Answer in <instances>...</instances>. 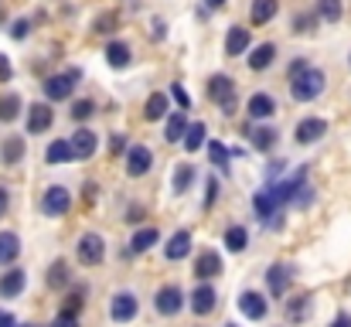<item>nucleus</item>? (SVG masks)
<instances>
[{
    "label": "nucleus",
    "mask_w": 351,
    "mask_h": 327,
    "mask_svg": "<svg viewBox=\"0 0 351 327\" xmlns=\"http://www.w3.org/2000/svg\"><path fill=\"white\" fill-rule=\"evenodd\" d=\"M321 93H324V72H317V69H311V65L290 79V96H293L297 103H311V99H317Z\"/></svg>",
    "instance_id": "f257e3e1"
},
{
    "label": "nucleus",
    "mask_w": 351,
    "mask_h": 327,
    "mask_svg": "<svg viewBox=\"0 0 351 327\" xmlns=\"http://www.w3.org/2000/svg\"><path fill=\"white\" fill-rule=\"evenodd\" d=\"M208 96L222 106V112H235V82L229 75H212L208 82Z\"/></svg>",
    "instance_id": "f03ea898"
},
{
    "label": "nucleus",
    "mask_w": 351,
    "mask_h": 327,
    "mask_svg": "<svg viewBox=\"0 0 351 327\" xmlns=\"http://www.w3.org/2000/svg\"><path fill=\"white\" fill-rule=\"evenodd\" d=\"M273 112H276V103H273L269 96L259 93V96L249 99V116H252V119H266V116H273Z\"/></svg>",
    "instance_id": "aec40b11"
},
{
    "label": "nucleus",
    "mask_w": 351,
    "mask_h": 327,
    "mask_svg": "<svg viewBox=\"0 0 351 327\" xmlns=\"http://www.w3.org/2000/svg\"><path fill=\"white\" fill-rule=\"evenodd\" d=\"M21 154H24V140H21V136H10V140L3 143V150H0L3 164H17V160H21Z\"/></svg>",
    "instance_id": "cd10ccee"
},
{
    "label": "nucleus",
    "mask_w": 351,
    "mask_h": 327,
    "mask_svg": "<svg viewBox=\"0 0 351 327\" xmlns=\"http://www.w3.org/2000/svg\"><path fill=\"white\" fill-rule=\"evenodd\" d=\"M266 280H269V293H273V297H283L287 287H290V269H287V266H269Z\"/></svg>",
    "instance_id": "4468645a"
},
{
    "label": "nucleus",
    "mask_w": 351,
    "mask_h": 327,
    "mask_svg": "<svg viewBox=\"0 0 351 327\" xmlns=\"http://www.w3.org/2000/svg\"><path fill=\"white\" fill-rule=\"evenodd\" d=\"M226 327H235V324H226Z\"/></svg>",
    "instance_id": "4d7b16f0"
},
{
    "label": "nucleus",
    "mask_w": 351,
    "mask_h": 327,
    "mask_svg": "<svg viewBox=\"0 0 351 327\" xmlns=\"http://www.w3.org/2000/svg\"><path fill=\"white\" fill-rule=\"evenodd\" d=\"M24 290V269H10V273H3L0 276V297H17Z\"/></svg>",
    "instance_id": "2eb2a0df"
},
{
    "label": "nucleus",
    "mask_w": 351,
    "mask_h": 327,
    "mask_svg": "<svg viewBox=\"0 0 351 327\" xmlns=\"http://www.w3.org/2000/svg\"><path fill=\"white\" fill-rule=\"evenodd\" d=\"M184 133H188V123H184V112H174V116L167 119V130H164V140H167V143H178V140H184Z\"/></svg>",
    "instance_id": "412c9836"
},
{
    "label": "nucleus",
    "mask_w": 351,
    "mask_h": 327,
    "mask_svg": "<svg viewBox=\"0 0 351 327\" xmlns=\"http://www.w3.org/2000/svg\"><path fill=\"white\" fill-rule=\"evenodd\" d=\"M181 143H184V150H188V154H195V150L205 143V123H191Z\"/></svg>",
    "instance_id": "a878e982"
},
{
    "label": "nucleus",
    "mask_w": 351,
    "mask_h": 327,
    "mask_svg": "<svg viewBox=\"0 0 351 327\" xmlns=\"http://www.w3.org/2000/svg\"><path fill=\"white\" fill-rule=\"evenodd\" d=\"M252 24H266V21H273V14H276V0H252Z\"/></svg>",
    "instance_id": "b1692460"
},
{
    "label": "nucleus",
    "mask_w": 351,
    "mask_h": 327,
    "mask_svg": "<svg viewBox=\"0 0 351 327\" xmlns=\"http://www.w3.org/2000/svg\"><path fill=\"white\" fill-rule=\"evenodd\" d=\"M164 112H167V96H164V93H154V96L147 99V106H143V116H147V119H160Z\"/></svg>",
    "instance_id": "bb28decb"
},
{
    "label": "nucleus",
    "mask_w": 351,
    "mask_h": 327,
    "mask_svg": "<svg viewBox=\"0 0 351 327\" xmlns=\"http://www.w3.org/2000/svg\"><path fill=\"white\" fill-rule=\"evenodd\" d=\"M93 103H89V99H79V103H75V106H72V116H75V119H89V116H93Z\"/></svg>",
    "instance_id": "58836bf2"
},
{
    "label": "nucleus",
    "mask_w": 351,
    "mask_h": 327,
    "mask_svg": "<svg viewBox=\"0 0 351 327\" xmlns=\"http://www.w3.org/2000/svg\"><path fill=\"white\" fill-rule=\"evenodd\" d=\"M140 215H143V212H140V208L133 205V208H130V218H126V221H140Z\"/></svg>",
    "instance_id": "5fc2aeb1"
},
{
    "label": "nucleus",
    "mask_w": 351,
    "mask_h": 327,
    "mask_svg": "<svg viewBox=\"0 0 351 327\" xmlns=\"http://www.w3.org/2000/svg\"><path fill=\"white\" fill-rule=\"evenodd\" d=\"M331 327H351V317H348V314H341V317H338Z\"/></svg>",
    "instance_id": "864d4df0"
},
{
    "label": "nucleus",
    "mask_w": 351,
    "mask_h": 327,
    "mask_svg": "<svg viewBox=\"0 0 351 327\" xmlns=\"http://www.w3.org/2000/svg\"><path fill=\"white\" fill-rule=\"evenodd\" d=\"M103 256H106V245H103V239L96 232H89V235L79 239V263L82 266H99Z\"/></svg>",
    "instance_id": "7ed1b4c3"
},
{
    "label": "nucleus",
    "mask_w": 351,
    "mask_h": 327,
    "mask_svg": "<svg viewBox=\"0 0 351 327\" xmlns=\"http://www.w3.org/2000/svg\"><path fill=\"white\" fill-rule=\"evenodd\" d=\"M72 147H75V157H93L96 154V133L93 130H79L72 136Z\"/></svg>",
    "instance_id": "a211bd4d"
},
{
    "label": "nucleus",
    "mask_w": 351,
    "mask_h": 327,
    "mask_svg": "<svg viewBox=\"0 0 351 327\" xmlns=\"http://www.w3.org/2000/svg\"><path fill=\"white\" fill-rule=\"evenodd\" d=\"M239 311H242L245 317H252V321H259V317H266V300H263L259 293H252V290H245V293L239 297Z\"/></svg>",
    "instance_id": "ddd939ff"
},
{
    "label": "nucleus",
    "mask_w": 351,
    "mask_h": 327,
    "mask_svg": "<svg viewBox=\"0 0 351 327\" xmlns=\"http://www.w3.org/2000/svg\"><path fill=\"white\" fill-rule=\"evenodd\" d=\"M191 178H195V171H191L188 164H181V167H178V174H174V191H178V195H184V191L191 188Z\"/></svg>",
    "instance_id": "e433bc0d"
},
{
    "label": "nucleus",
    "mask_w": 351,
    "mask_h": 327,
    "mask_svg": "<svg viewBox=\"0 0 351 327\" xmlns=\"http://www.w3.org/2000/svg\"><path fill=\"white\" fill-rule=\"evenodd\" d=\"M65 283H69V266H65L62 259H55V263H51V269H48V287H55V290H58V287H65Z\"/></svg>",
    "instance_id": "c756f323"
},
{
    "label": "nucleus",
    "mask_w": 351,
    "mask_h": 327,
    "mask_svg": "<svg viewBox=\"0 0 351 327\" xmlns=\"http://www.w3.org/2000/svg\"><path fill=\"white\" fill-rule=\"evenodd\" d=\"M27 327H34V324H27Z\"/></svg>",
    "instance_id": "13d9d810"
},
{
    "label": "nucleus",
    "mask_w": 351,
    "mask_h": 327,
    "mask_svg": "<svg viewBox=\"0 0 351 327\" xmlns=\"http://www.w3.org/2000/svg\"><path fill=\"white\" fill-rule=\"evenodd\" d=\"M324 133H328V123H324V119H317V116H311V119H300V123H297V143H317Z\"/></svg>",
    "instance_id": "0eeeda50"
},
{
    "label": "nucleus",
    "mask_w": 351,
    "mask_h": 327,
    "mask_svg": "<svg viewBox=\"0 0 351 327\" xmlns=\"http://www.w3.org/2000/svg\"><path fill=\"white\" fill-rule=\"evenodd\" d=\"M205 3H208V7H212V10H219V7H222V3H226V0H205Z\"/></svg>",
    "instance_id": "6e6d98bb"
},
{
    "label": "nucleus",
    "mask_w": 351,
    "mask_h": 327,
    "mask_svg": "<svg viewBox=\"0 0 351 327\" xmlns=\"http://www.w3.org/2000/svg\"><path fill=\"white\" fill-rule=\"evenodd\" d=\"M171 93H174V99L181 103V109H188V96H184V89H181V86H171Z\"/></svg>",
    "instance_id": "de8ad7c7"
},
{
    "label": "nucleus",
    "mask_w": 351,
    "mask_h": 327,
    "mask_svg": "<svg viewBox=\"0 0 351 327\" xmlns=\"http://www.w3.org/2000/svg\"><path fill=\"white\" fill-rule=\"evenodd\" d=\"M273 143H276V133H273L269 126L252 130V147H256V150H273Z\"/></svg>",
    "instance_id": "c85d7f7f"
},
{
    "label": "nucleus",
    "mask_w": 351,
    "mask_h": 327,
    "mask_svg": "<svg viewBox=\"0 0 351 327\" xmlns=\"http://www.w3.org/2000/svg\"><path fill=\"white\" fill-rule=\"evenodd\" d=\"M48 164H65V160H72L75 157V147L72 143H65V140H55L51 147H48Z\"/></svg>",
    "instance_id": "4be33fe9"
},
{
    "label": "nucleus",
    "mask_w": 351,
    "mask_h": 327,
    "mask_svg": "<svg viewBox=\"0 0 351 327\" xmlns=\"http://www.w3.org/2000/svg\"><path fill=\"white\" fill-rule=\"evenodd\" d=\"M273 58H276V48H273V45H259V48H252V55H249V69H252V72H263V69L273 65Z\"/></svg>",
    "instance_id": "f3484780"
},
{
    "label": "nucleus",
    "mask_w": 351,
    "mask_h": 327,
    "mask_svg": "<svg viewBox=\"0 0 351 327\" xmlns=\"http://www.w3.org/2000/svg\"><path fill=\"white\" fill-rule=\"evenodd\" d=\"M10 75H14V69H10V62L0 55V82H10Z\"/></svg>",
    "instance_id": "c03bdc74"
},
{
    "label": "nucleus",
    "mask_w": 351,
    "mask_h": 327,
    "mask_svg": "<svg viewBox=\"0 0 351 327\" xmlns=\"http://www.w3.org/2000/svg\"><path fill=\"white\" fill-rule=\"evenodd\" d=\"M164 252H167V259H184V256L191 252V235H188V232H178V235L167 242Z\"/></svg>",
    "instance_id": "6ab92c4d"
},
{
    "label": "nucleus",
    "mask_w": 351,
    "mask_h": 327,
    "mask_svg": "<svg viewBox=\"0 0 351 327\" xmlns=\"http://www.w3.org/2000/svg\"><path fill=\"white\" fill-rule=\"evenodd\" d=\"M82 198L93 205V202H96V184H86V195H82Z\"/></svg>",
    "instance_id": "8fccbe9b"
},
{
    "label": "nucleus",
    "mask_w": 351,
    "mask_h": 327,
    "mask_svg": "<svg viewBox=\"0 0 351 327\" xmlns=\"http://www.w3.org/2000/svg\"><path fill=\"white\" fill-rule=\"evenodd\" d=\"M222 273V259H219V252H202L198 256V263H195V276H202V280H212V276H219Z\"/></svg>",
    "instance_id": "f8f14e48"
},
{
    "label": "nucleus",
    "mask_w": 351,
    "mask_h": 327,
    "mask_svg": "<svg viewBox=\"0 0 351 327\" xmlns=\"http://www.w3.org/2000/svg\"><path fill=\"white\" fill-rule=\"evenodd\" d=\"M106 62H110L113 69H126V65H130V48H126L123 41H113V45L106 48Z\"/></svg>",
    "instance_id": "393cba45"
},
{
    "label": "nucleus",
    "mask_w": 351,
    "mask_h": 327,
    "mask_svg": "<svg viewBox=\"0 0 351 327\" xmlns=\"http://www.w3.org/2000/svg\"><path fill=\"white\" fill-rule=\"evenodd\" d=\"M215 290L212 287H195V293H191V311L198 314V317H205V314H212L215 311Z\"/></svg>",
    "instance_id": "9d476101"
},
{
    "label": "nucleus",
    "mask_w": 351,
    "mask_h": 327,
    "mask_svg": "<svg viewBox=\"0 0 351 327\" xmlns=\"http://www.w3.org/2000/svg\"><path fill=\"white\" fill-rule=\"evenodd\" d=\"M10 34L21 41V38H27V21H14V27H10Z\"/></svg>",
    "instance_id": "37998d69"
},
{
    "label": "nucleus",
    "mask_w": 351,
    "mask_h": 327,
    "mask_svg": "<svg viewBox=\"0 0 351 327\" xmlns=\"http://www.w3.org/2000/svg\"><path fill=\"white\" fill-rule=\"evenodd\" d=\"M21 252V239L14 232H0V266H10Z\"/></svg>",
    "instance_id": "dca6fc26"
},
{
    "label": "nucleus",
    "mask_w": 351,
    "mask_h": 327,
    "mask_svg": "<svg viewBox=\"0 0 351 327\" xmlns=\"http://www.w3.org/2000/svg\"><path fill=\"white\" fill-rule=\"evenodd\" d=\"M283 167H287V160H273V167H269V178H276V174H283Z\"/></svg>",
    "instance_id": "09e8293b"
},
{
    "label": "nucleus",
    "mask_w": 351,
    "mask_h": 327,
    "mask_svg": "<svg viewBox=\"0 0 351 327\" xmlns=\"http://www.w3.org/2000/svg\"><path fill=\"white\" fill-rule=\"evenodd\" d=\"M51 327H79V321H75V314H69V311H62L58 317H55V324Z\"/></svg>",
    "instance_id": "79ce46f5"
},
{
    "label": "nucleus",
    "mask_w": 351,
    "mask_h": 327,
    "mask_svg": "<svg viewBox=\"0 0 351 327\" xmlns=\"http://www.w3.org/2000/svg\"><path fill=\"white\" fill-rule=\"evenodd\" d=\"M65 311H69V314H79V311H82V297H79V293H75V297H69Z\"/></svg>",
    "instance_id": "49530a36"
},
{
    "label": "nucleus",
    "mask_w": 351,
    "mask_h": 327,
    "mask_svg": "<svg viewBox=\"0 0 351 327\" xmlns=\"http://www.w3.org/2000/svg\"><path fill=\"white\" fill-rule=\"evenodd\" d=\"M181 307H184V297H181L178 287H164V290L157 293V311H160L164 317H174Z\"/></svg>",
    "instance_id": "1a4fd4ad"
},
{
    "label": "nucleus",
    "mask_w": 351,
    "mask_h": 327,
    "mask_svg": "<svg viewBox=\"0 0 351 327\" xmlns=\"http://www.w3.org/2000/svg\"><path fill=\"white\" fill-rule=\"evenodd\" d=\"M226 245H229V252H242L245 249V228L242 225H232L226 232Z\"/></svg>",
    "instance_id": "72a5a7b5"
},
{
    "label": "nucleus",
    "mask_w": 351,
    "mask_h": 327,
    "mask_svg": "<svg viewBox=\"0 0 351 327\" xmlns=\"http://www.w3.org/2000/svg\"><path fill=\"white\" fill-rule=\"evenodd\" d=\"M317 10H321V17H324L328 24L341 21V0H321V3H317Z\"/></svg>",
    "instance_id": "c9c22d12"
},
{
    "label": "nucleus",
    "mask_w": 351,
    "mask_h": 327,
    "mask_svg": "<svg viewBox=\"0 0 351 327\" xmlns=\"http://www.w3.org/2000/svg\"><path fill=\"white\" fill-rule=\"evenodd\" d=\"M113 24H117V14H103V17L96 21V31L106 34V31H113Z\"/></svg>",
    "instance_id": "ea45409f"
},
{
    "label": "nucleus",
    "mask_w": 351,
    "mask_h": 327,
    "mask_svg": "<svg viewBox=\"0 0 351 327\" xmlns=\"http://www.w3.org/2000/svg\"><path fill=\"white\" fill-rule=\"evenodd\" d=\"M17 112H21V99H17L14 93H10V96H0V119H3V123H10Z\"/></svg>",
    "instance_id": "473e14b6"
},
{
    "label": "nucleus",
    "mask_w": 351,
    "mask_h": 327,
    "mask_svg": "<svg viewBox=\"0 0 351 327\" xmlns=\"http://www.w3.org/2000/svg\"><path fill=\"white\" fill-rule=\"evenodd\" d=\"M51 116H55V112H51L48 103H34L31 112H27V130H31V133H45V130L51 126Z\"/></svg>",
    "instance_id": "9b49d317"
},
{
    "label": "nucleus",
    "mask_w": 351,
    "mask_h": 327,
    "mask_svg": "<svg viewBox=\"0 0 351 327\" xmlns=\"http://www.w3.org/2000/svg\"><path fill=\"white\" fill-rule=\"evenodd\" d=\"M0 327H14V317L7 311H0Z\"/></svg>",
    "instance_id": "603ef678"
},
{
    "label": "nucleus",
    "mask_w": 351,
    "mask_h": 327,
    "mask_svg": "<svg viewBox=\"0 0 351 327\" xmlns=\"http://www.w3.org/2000/svg\"><path fill=\"white\" fill-rule=\"evenodd\" d=\"M75 79H79V72H69V75H51L48 82H45V96L48 99H69L72 96V89H75Z\"/></svg>",
    "instance_id": "39448f33"
},
{
    "label": "nucleus",
    "mask_w": 351,
    "mask_h": 327,
    "mask_svg": "<svg viewBox=\"0 0 351 327\" xmlns=\"http://www.w3.org/2000/svg\"><path fill=\"white\" fill-rule=\"evenodd\" d=\"M208 154H212V164L226 171V164H229V150H226L222 143H212V150H208Z\"/></svg>",
    "instance_id": "4c0bfd02"
},
{
    "label": "nucleus",
    "mask_w": 351,
    "mask_h": 327,
    "mask_svg": "<svg viewBox=\"0 0 351 327\" xmlns=\"http://www.w3.org/2000/svg\"><path fill=\"white\" fill-rule=\"evenodd\" d=\"M297 31H300V34H304V31H314V17H304V14H300V17H297Z\"/></svg>",
    "instance_id": "a18cd8bd"
},
{
    "label": "nucleus",
    "mask_w": 351,
    "mask_h": 327,
    "mask_svg": "<svg viewBox=\"0 0 351 327\" xmlns=\"http://www.w3.org/2000/svg\"><path fill=\"white\" fill-rule=\"evenodd\" d=\"M150 164H154V154H150V147H130V154H126V174L130 178H143L147 171H150Z\"/></svg>",
    "instance_id": "20e7f679"
},
{
    "label": "nucleus",
    "mask_w": 351,
    "mask_h": 327,
    "mask_svg": "<svg viewBox=\"0 0 351 327\" xmlns=\"http://www.w3.org/2000/svg\"><path fill=\"white\" fill-rule=\"evenodd\" d=\"M245 48H249V31L245 27H232L229 41H226V55H242Z\"/></svg>",
    "instance_id": "5701e85b"
},
{
    "label": "nucleus",
    "mask_w": 351,
    "mask_h": 327,
    "mask_svg": "<svg viewBox=\"0 0 351 327\" xmlns=\"http://www.w3.org/2000/svg\"><path fill=\"white\" fill-rule=\"evenodd\" d=\"M69 205H72V198H69L65 188H48V191H45V202H41L45 215H65Z\"/></svg>",
    "instance_id": "6e6552de"
},
{
    "label": "nucleus",
    "mask_w": 351,
    "mask_h": 327,
    "mask_svg": "<svg viewBox=\"0 0 351 327\" xmlns=\"http://www.w3.org/2000/svg\"><path fill=\"white\" fill-rule=\"evenodd\" d=\"M123 150H126V136H123V133H113V136H110V154L117 157Z\"/></svg>",
    "instance_id": "a19ab883"
},
{
    "label": "nucleus",
    "mask_w": 351,
    "mask_h": 327,
    "mask_svg": "<svg viewBox=\"0 0 351 327\" xmlns=\"http://www.w3.org/2000/svg\"><path fill=\"white\" fill-rule=\"evenodd\" d=\"M273 208H276V198L269 195V188H266V191H259V195H256V215L259 218H276L273 215Z\"/></svg>",
    "instance_id": "7c9ffc66"
},
{
    "label": "nucleus",
    "mask_w": 351,
    "mask_h": 327,
    "mask_svg": "<svg viewBox=\"0 0 351 327\" xmlns=\"http://www.w3.org/2000/svg\"><path fill=\"white\" fill-rule=\"evenodd\" d=\"M154 242H157V228H140L133 235V252H147Z\"/></svg>",
    "instance_id": "2f4dec72"
},
{
    "label": "nucleus",
    "mask_w": 351,
    "mask_h": 327,
    "mask_svg": "<svg viewBox=\"0 0 351 327\" xmlns=\"http://www.w3.org/2000/svg\"><path fill=\"white\" fill-rule=\"evenodd\" d=\"M110 317L119 321V324L133 321V317H136V297H133V293H117L113 304H110Z\"/></svg>",
    "instance_id": "423d86ee"
},
{
    "label": "nucleus",
    "mask_w": 351,
    "mask_h": 327,
    "mask_svg": "<svg viewBox=\"0 0 351 327\" xmlns=\"http://www.w3.org/2000/svg\"><path fill=\"white\" fill-rule=\"evenodd\" d=\"M307 311H311V297H293V300H290V307H287L290 321H304V317H307Z\"/></svg>",
    "instance_id": "f704fd0d"
},
{
    "label": "nucleus",
    "mask_w": 351,
    "mask_h": 327,
    "mask_svg": "<svg viewBox=\"0 0 351 327\" xmlns=\"http://www.w3.org/2000/svg\"><path fill=\"white\" fill-rule=\"evenodd\" d=\"M7 205H10V195H7V191H3V188H0V215H3V212H7Z\"/></svg>",
    "instance_id": "3c124183"
}]
</instances>
